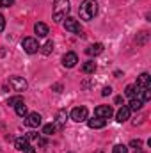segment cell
<instances>
[{
	"label": "cell",
	"instance_id": "obj_1",
	"mask_svg": "<svg viewBox=\"0 0 151 153\" xmlns=\"http://www.w3.org/2000/svg\"><path fill=\"white\" fill-rule=\"evenodd\" d=\"M96 14H98V4L94 0H84L82 5H80V18L85 20V22H89Z\"/></svg>",
	"mask_w": 151,
	"mask_h": 153
},
{
	"label": "cell",
	"instance_id": "obj_2",
	"mask_svg": "<svg viewBox=\"0 0 151 153\" xmlns=\"http://www.w3.org/2000/svg\"><path fill=\"white\" fill-rule=\"evenodd\" d=\"M70 13V0H53V20L59 23Z\"/></svg>",
	"mask_w": 151,
	"mask_h": 153
},
{
	"label": "cell",
	"instance_id": "obj_3",
	"mask_svg": "<svg viewBox=\"0 0 151 153\" xmlns=\"http://www.w3.org/2000/svg\"><path fill=\"white\" fill-rule=\"evenodd\" d=\"M9 85L13 87V91L21 93V91L27 89V80H25L23 76H11V78H9Z\"/></svg>",
	"mask_w": 151,
	"mask_h": 153
},
{
	"label": "cell",
	"instance_id": "obj_4",
	"mask_svg": "<svg viewBox=\"0 0 151 153\" xmlns=\"http://www.w3.org/2000/svg\"><path fill=\"white\" fill-rule=\"evenodd\" d=\"M21 46L27 53H36L39 50V45H38V39L36 38H25L21 41Z\"/></svg>",
	"mask_w": 151,
	"mask_h": 153
},
{
	"label": "cell",
	"instance_id": "obj_5",
	"mask_svg": "<svg viewBox=\"0 0 151 153\" xmlns=\"http://www.w3.org/2000/svg\"><path fill=\"white\" fill-rule=\"evenodd\" d=\"M64 29H66L68 32H73V34H82V27H80L78 20H75V18H66Z\"/></svg>",
	"mask_w": 151,
	"mask_h": 153
},
{
	"label": "cell",
	"instance_id": "obj_6",
	"mask_svg": "<svg viewBox=\"0 0 151 153\" xmlns=\"http://www.w3.org/2000/svg\"><path fill=\"white\" fill-rule=\"evenodd\" d=\"M87 116H89V112H87V109H85V107H75V109L71 111V119L76 121V123L85 121V119H87Z\"/></svg>",
	"mask_w": 151,
	"mask_h": 153
},
{
	"label": "cell",
	"instance_id": "obj_7",
	"mask_svg": "<svg viewBox=\"0 0 151 153\" xmlns=\"http://www.w3.org/2000/svg\"><path fill=\"white\" fill-rule=\"evenodd\" d=\"M114 114L112 107L110 105H100V107H96V111H94V116L96 117H103V119H110Z\"/></svg>",
	"mask_w": 151,
	"mask_h": 153
},
{
	"label": "cell",
	"instance_id": "obj_8",
	"mask_svg": "<svg viewBox=\"0 0 151 153\" xmlns=\"http://www.w3.org/2000/svg\"><path fill=\"white\" fill-rule=\"evenodd\" d=\"M25 125L30 126V128H38L39 125H41V116H39L38 112H30V114H27Z\"/></svg>",
	"mask_w": 151,
	"mask_h": 153
},
{
	"label": "cell",
	"instance_id": "obj_9",
	"mask_svg": "<svg viewBox=\"0 0 151 153\" xmlns=\"http://www.w3.org/2000/svg\"><path fill=\"white\" fill-rule=\"evenodd\" d=\"M76 62H78V57H76L75 52H68V53H64V57H62V64H64L66 68H73Z\"/></svg>",
	"mask_w": 151,
	"mask_h": 153
},
{
	"label": "cell",
	"instance_id": "obj_10",
	"mask_svg": "<svg viewBox=\"0 0 151 153\" xmlns=\"http://www.w3.org/2000/svg\"><path fill=\"white\" fill-rule=\"evenodd\" d=\"M34 32L38 34V38H46L48 36V25L43 23V22H38L34 25Z\"/></svg>",
	"mask_w": 151,
	"mask_h": 153
},
{
	"label": "cell",
	"instance_id": "obj_11",
	"mask_svg": "<svg viewBox=\"0 0 151 153\" xmlns=\"http://www.w3.org/2000/svg\"><path fill=\"white\" fill-rule=\"evenodd\" d=\"M101 52H103V45H101V43H94V45H91V46L85 48V53L91 55V57H93V55H100Z\"/></svg>",
	"mask_w": 151,
	"mask_h": 153
},
{
	"label": "cell",
	"instance_id": "obj_12",
	"mask_svg": "<svg viewBox=\"0 0 151 153\" xmlns=\"http://www.w3.org/2000/svg\"><path fill=\"white\" fill-rule=\"evenodd\" d=\"M87 125H89V128H103V126L107 125V119L94 116L93 119H87Z\"/></svg>",
	"mask_w": 151,
	"mask_h": 153
},
{
	"label": "cell",
	"instance_id": "obj_13",
	"mask_svg": "<svg viewBox=\"0 0 151 153\" xmlns=\"http://www.w3.org/2000/svg\"><path fill=\"white\" fill-rule=\"evenodd\" d=\"M130 112H132V111H130L128 107H121V109L117 111V114H115V119H117L119 123H124L126 119H130Z\"/></svg>",
	"mask_w": 151,
	"mask_h": 153
},
{
	"label": "cell",
	"instance_id": "obj_14",
	"mask_svg": "<svg viewBox=\"0 0 151 153\" xmlns=\"http://www.w3.org/2000/svg\"><path fill=\"white\" fill-rule=\"evenodd\" d=\"M151 82V76L150 73H142V75L137 78V87H148Z\"/></svg>",
	"mask_w": 151,
	"mask_h": 153
},
{
	"label": "cell",
	"instance_id": "obj_15",
	"mask_svg": "<svg viewBox=\"0 0 151 153\" xmlns=\"http://www.w3.org/2000/svg\"><path fill=\"white\" fill-rule=\"evenodd\" d=\"M66 117H68V114H66V111L62 109V111H59L57 112V123H55V128H62L64 126V123H66Z\"/></svg>",
	"mask_w": 151,
	"mask_h": 153
},
{
	"label": "cell",
	"instance_id": "obj_16",
	"mask_svg": "<svg viewBox=\"0 0 151 153\" xmlns=\"http://www.w3.org/2000/svg\"><path fill=\"white\" fill-rule=\"evenodd\" d=\"M14 146H16V150L23 152V150L29 146V139H27V137H18V139L14 141Z\"/></svg>",
	"mask_w": 151,
	"mask_h": 153
},
{
	"label": "cell",
	"instance_id": "obj_17",
	"mask_svg": "<svg viewBox=\"0 0 151 153\" xmlns=\"http://www.w3.org/2000/svg\"><path fill=\"white\" fill-rule=\"evenodd\" d=\"M82 70H84V73H94L96 71V62L94 61H87V62H84V66H82Z\"/></svg>",
	"mask_w": 151,
	"mask_h": 153
},
{
	"label": "cell",
	"instance_id": "obj_18",
	"mask_svg": "<svg viewBox=\"0 0 151 153\" xmlns=\"http://www.w3.org/2000/svg\"><path fill=\"white\" fill-rule=\"evenodd\" d=\"M137 93H141V98H139V100H141L142 103H144V102H148V100L151 98L150 85H148V87H141V91H137Z\"/></svg>",
	"mask_w": 151,
	"mask_h": 153
},
{
	"label": "cell",
	"instance_id": "obj_19",
	"mask_svg": "<svg viewBox=\"0 0 151 153\" xmlns=\"http://www.w3.org/2000/svg\"><path fill=\"white\" fill-rule=\"evenodd\" d=\"M142 105H144V103H142L139 98H132V102H130V107H128V109H130V111H141V109H142Z\"/></svg>",
	"mask_w": 151,
	"mask_h": 153
},
{
	"label": "cell",
	"instance_id": "obj_20",
	"mask_svg": "<svg viewBox=\"0 0 151 153\" xmlns=\"http://www.w3.org/2000/svg\"><path fill=\"white\" fill-rule=\"evenodd\" d=\"M39 48H41V52H43L44 55H50V53L53 52V43H52V41H46V43H44L43 46H39Z\"/></svg>",
	"mask_w": 151,
	"mask_h": 153
},
{
	"label": "cell",
	"instance_id": "obj_21",
	"mask_svg": "<svg viewBox=\"0 0 151 153\" xmlns=\"http://www.w3.org/2000/svg\"><path fill=\"white\" fill-rule=\"evenodd\" d=\"M14 109H16V114L18 116H27V105L23 102H20L18 105H14Z\"/></svg>",
	"mask_w": 151,
	"mask_h": 153
},
{
	"label": "cell",
	"instance_id": "obj_22",
	"mask_svg": "<svg viewBox=\"0 0 151 153\" xmlns=\"http://www.w3.org/2000/svg\"><path fill=\"white\" fill-rule=\"evenodd\" d=\"M135 93H137V87H135V85H126V89H124V94H126V96L133 98Z\"/></svg>",
	"mask_w": 151,
	"mask_h": 153
},
{
	"label": "cell",
	"instance_id": "obj_23",
	"mask_svg": "<svg viewBox=\"0 0 151 153\" xmlns=\"http://www.w3.org/2000/svg\"><path fill=\"white\" fill-rule=\"evenodd\" d=\"M112 153H128V148L124 144H117V146H114Z\"/></svg>",
	"mask_w": 151,
	"mask_h": 153
},
{
	"label": "cell",
	"instance_id": "obj_24",
	"mask_svg": "<svg viewBox=\"0 0 151 153\" xmlns=\"http://www.w3.org/2000/svg\"><path fill=\"white\" fill-rule=\"evenodd\" d=\"M55 132V125H44V128H43V134H46V135H52Z\"/></svg>",
	"mask_w": 151,
	"mask_h": 153
},
{
	"label": "cell",
	"instance_id": "obj_25",
	"mask_svg": "<svg viewBox=\"0 0 151 153\" xmlns=\"http://www.w3.org/2000/svg\"><path fill=\"white\" fill-rule=\"evenodd\" d=\"M20 102H23V100H21V96H13V98H9L7 105H13V107H14V105H18Z\"/></svg>",
	"mask_w": 151,
	"mask_h": 153
},
{
	"label": "cell",
	"instance_id": "obj_26",
	"mask_svg": "<svg viewBox=\"0 0 151 153\" xmlns=\"http://www.w3.org/2000/svg\"><path fill=\"white\" fill-rule=\"evenodd\" d=\"M130 146H132V148H135V150H141V146H142V141H141V139H137V141H132V143H130Z\"/></svg>",
	"mask_w": 151,
	"mask_h": 153
},
{
	"label": "cell",
	"instance_id": "obj_27",
	"mask_svg": "<svg viewBox=\"0 0 151 153\" xmlns=\"http://www.w3.org/2000/svg\"><path fill=\"white\" fill-rule=\"evenodd\" d=\"M14 4V0H0V7H11Z\"/></svg>",
	"mask_w": 151,
	"mask_h": 153
},
{
	"label": "cell",
	"instance_id": "obj_28",
	"mask_svg": "<svg viewBox=\"0 0 151 153\" xmlns=\"http://www.w3.org/2000/svg\"><path fill=\"white\" fill-rule=\"evenodd\" d=\"M4 29H5V18L0 14V32H4Z\"/></svg>",
	"mask_w": 151,
	"mask_h": 153
},
{
	"label": "cell",
	"instance_id": "obj_29",
	"mask_svg": "<svg viewBox=\"0 0 151 153\" xmlns=\"http://www.w3.org/2000/svg\"><path fill=\"white\" fill-rule=\"evenodd\" d=\"M110 93H112V89H110V87H103V91H101V94H103V96H109Z\"/></svg>",
	"mask_w": 151,
	"mask_h": 153
},
{
	"label": "cell",
	"instance_id": "obj_30",
	"mask_svg": "<svg viewBox=\"0 0 151 153\" xmlns=\"http://www.w3.org/2000/svg\"><path fill=\"white\" fill-rule=\"evenodd\" d=\"M27 139H30V141H32V139H38V134H36V132H29V134H27Z\"/></svg>",
	"mask_w": 151,
	"mask_h": 153
},
{
	"label": "cell",
	"instance_id": "obj_31",
	"mask_svg": "<svg viewBox=\"0 0 151 153\" xmlns=\"http://www.w3.org/2000/svg\"><path fill=\"white\" fill-rule=\"evenodd\" d=\"M23 153H36V150H34V148H30V146H27V148L23 150Z\"/></svg>",
	"mask_w": 151,
	"mask_h": 153
},
{
	"label": "cell",
	"instance_id": "obj_32",
	"mask_svg": "<svg viewBox=\"0 0 151 153\" xmlns=\"http://www.w3.org/2000/svg\"><path fill=\"white\" fill-rule=\"evenodd\" d=\"M53 89H55V91H61V89H62V85H61V84H57V85H53Z\"/></svg>",
	"mask_w": 151,
	"mask_h": 153
}]
</instances>
